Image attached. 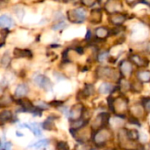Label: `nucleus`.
Instances as JSON below:
<instances>
[{"label": "nucleus", "mask_w": 150, "mask_h": 150, "mask_svg": "<svg viewBox=\"0 0 150 150\" xmlns=\"http://www.w3.org/2000/svg\"><path fill=\"white\" fill-rule=\"evenodd\" d=\"M86 17H87L86 11L83 8L73 9L68 11V18L72 23L81 24L86 19Z\"/></svg>", "instance_id": "f257e3e1"}, {"label": "nucleus", "mask_w": 150, "mask_h": 150, "mask_svg": "<svg viewBox=\"0 0 150 150\" xmlns=\"http://www.w3.org/2000/svg\"><path fill=\"white\" fill-rule=\"evenodd\" d=\"M33 82H34L39 87H40V88H42V89H44V90H46V91L51 90V89H52V86H53L51 81H50L47 76H43V75H40V74L36 75V76L33 77Z\"/></svg>", "instance_id": "f03ea898"}, {"label": "nucleus", "mask_w": 150, "mask_h": 150, "mask_svg": "<svg viewBox=\"0 0 150 150\" xmlns=\"http://www.w3.org/2000/svg\"><path fill=\"white\" fill-rule=\"evenodd\" d=\"M111 137V133L108 131V130H100V131H98L94 136H93V141L98 145H103L105 144Z\"/></svg>", "instance_id": "7ed1b4c3"}, {"label": "nucleus", "mask_w": 150, "mask_h": 150, "mask_svg": "<svg viewBox=\"0 0 150 150\" xmlns=\"http://www.w3.org/2000/svg\"><path fill=\"white\" fill-rule=\"evenodd\" d=\"M105 9L110 14L120 12L122 9V4L118 0H107L105 4Z\"/></svg>", "instance_id": "20e7f679"}, {"label": "nucleus", "mask_w": 150, "mask_h": 150, "mask_svg": "<svg viewBox=\"0 0 150 150\" xmlns=\"http://www.w3.org/2000/svg\"><path fill=\"white\" fill-rule=\"evenodd\" d=\"M120 72L123 76H129L133 72V62L128 60H124L120 64Z\"/></svg>", "instance_id": "39448f33"}, {"label": "nucleus", "mask_w": 150, "mask_h": 150, "mask_svg": "<svg viewBox=\"0 0 150 150\" xmlns=\"http://www.w3.org/2000/svg\"><path fill=\"white\" fill-rule=\"evenodd\" d=\"M97 74L99 78H112L115 70L110 67H99L97 69Z\"/></svg>", "instance_id": "423d86ee"}, {"label": "nucleus", "mask_w": 150, "mask_h": 150, "mask_svg": "<svg viewBox=\"0 0 150 150\" xmlns=\"http://www.w3.org/2000/svg\"><path fill=\"white\" fill-rule=\"evenodd\" d=\"M110 22L115 25H121L122 24H124V22L127 19V16L123 13L120 12H116V13H112L110 16Z\"/></svg>", "instance_id": "0eeeda50"}, {"label": "nucleus", "mask_w": 150, "mask_h": 150, "mask_svg": "<svg viewBox=\"0 0 150 150\" xmlns=\"http://www.w3.org/2000/svg\"><path fill=\"white\" fill-rule=\"evenodd\" d=\"M83 106L81 105V104H78V105H74L70 111H69V116H70V119L73 120H77L81 117L82 113H83Z\"/></svg>", "instance_id": "6e6552de"}, {"label": "nucleus", "mask_w": 150, "mask_h": 150, "mask_svg": "<svg viewBox=\"0 0 150 150\" xmlns=\"http://www.w3.org/2000/svg\"><path fill=\"white\" fill-rule=\"evenodd\" d=\"M130 60L137 67H146L147 65H149V61L146 58H144V57H142V56H141L139 54L131 55Z\"/></svg>", "instance_id": "1a4fd4ad"}, {"label": "nucleus", "mask_w": 150, "mask_h": 150, "mask_svg": "<svg viewBox=\"0 0 150 150\" xmlns=\"http://www.w3.org/2000/svg\"><path fill=\"white\" fill-rule=\"evenodd\" d=\"M14 25L15 23L10 16L4 14L0 17V25L2 28H11L14 26Z\"/></svg>", "instance_id": "9d476101"}, {"label": "nucleus", "mask_w": 150, "mask_h": 150, "mask_svg": "<svg viewBox=\"0 0 150 150\" xmlns=\"http://www.w3.org/2000/svg\"><path fill=\"white\" fill-rule=\"evenodd\" d=\"M90 20L93 24L100 23L102 20V12L99 9H94L91 12L90 16Z\"/></svg>", "instance_id": "9b49d317"}, {"label": "nucleus", "mask_w": 150, "mask_h": 150, "mask_svg": "<svg viewBox=\"0 0 150 150\" xmlns=\"http://www.w3.org/2000/svg\"><path fill=\"white\" fill-rule=\"evenodd\" d=\"M28 92V87L27 85H25V83H21L19 85H18V87L16 88V91H15V97L17 98H23L25 97Z\"/></svg>", "instance_id": "f8f14e48"}, {"label": "nucleus", "mask_w": 150, "mask_h": 150, "mask_svg": "<svg viewBox=\"0 0 150 150\" xmlns=\"http://www.w3.org/2000/svg\"><path fill=\"white\" fill-rule=\"evenodd\" d=\"M19 127H27V128H29L35 136H40L41 134V130H40L39 125L36 124V123H33V124H23V125H19Z\"/></svg>", "instance_id": "ddd939ff"}, {"label": "nucleus", "mask_w": 150, "mask_h": 150, "mask_svg": "<svg viewBox=\"0 0 150 150\" xmlns=\"http://www.w3.org/2000/svg\"><path fill=\"white\" fill-rule=\"evenodd\" d=\"M95 34H96L97 38H98L100 40H104V39H105V38H107L109 36L110 32H109L108 28L101 26V27H98V28L96 29Z\"/></svg>", "instance_id": "4468645a"}, {"label": "nucleus", "mask_w": 150, "mask_h": 150, "mask_svg": "<svg viewBox=\"0 0 150 150\" xmlns=\"http://www.w3.org/2000/svg\"><path fill=\"white\" fill-rule=\"evenodd\" d=\"M13 54L15 57H31L32 53L28 49H20V48H15L13 51Z\"/></svg>", "instance_id": "2eb2a0df"}, {"label": "nucleus", "mask_w": 150, "mask_h": 150, "mask_svg": "<svg viewBox=\"0 0 150 150\" xmlns=\"http://www.w3.org/2000/svg\"><path fill=\"white\" fill-rule=\"evenodd\" d=\"M137 78L142 83L150 82V70H142L139 71L137 74Z\"/></svg>", "instance_id": "dca6fc26"}, {"label": "nucleus", "mask_w": 150, "mask_h": 150, "mask_svg": "<svg viewBox=\"0 0 150 150\" xmlns=\"http://www.w3.org/2000/svg\"><path fill=\"white\" fill-rule=\"evenodd\" d=\"M112 91H113V86L109 83H103L98 88V92L100 94H108Z\"/></svg>", "instance_id": "f3484780"}, {"label": "nucleus", "mask_w": 150, "mask_h": 150, "mask_svg": "<svg viewBox=\"0 0 150 150\" xmlns=\"http://www.w3.org/2000/svg\"><path fill=\"white\" fill-rule=\"evenodd\" d=\"M11 117H12L11 112L8 110H4L0 113V122L2 124H4L7 121H9L11 119Z\"/></svg>", "instance_id": "a211bd4d"}, {"label": "nucleus", "mask_w": 150, "mask_h": 150, "mask_svg": "<svg viewBox=\"0 0 150 150\" xmlns=\"http://www.w3.org/2000/svg\"><path fill=\"white\" fill-rule=\"evenodd\" d=\"M11 56L9 52H5L1 57V65L3 68H7L11 63Z\"/></svg>", "instance_id": "6ab92c4d"}, {"label": "nucleus", "mask_w": 150, "mask_h": 150, "mask_svg": "<svg viewBox=\"0 0 150 150\" xmlns=\"http://www.w3.org/2000/svg\"><path fill=\"white\" fill-rule=\"evenodd\" d=\"M85 124H86V120H84L83 119H78V120H76L75 121L72 122L71 128L74 130H77V129L83 127V126H85Z\"/></svg>", "instance_id": "aec40b11"}, {"label": "nucleus", "mask_w": 150, "mask_h": 150, "mask_svg": "<svg viewBox=\"0 0 150 150\" xmlns=\"http://www.w3.org/2000/svg\"><path fill=\"white\" fill-rule=\"evenodd\" d=\"M127 138L131 141H136L139 139V133L137 130H127L126 133Z\"/></svg>", "instance_id": "412c9836"}, {"label": "nucleus", "mask_w": 150, "mask_h": 150, "mask_svg": "<svg viewBox=\"0 0 150 150\" xmlns=\"http://www.w3.org/2000/svg\"><path fill=\"white\" fill-rule=\"evenodd\" d=\"M48 143H49L48 140L44 139V140H41V141H39V142H37L33 143V144L31 145L30 147H33V148H35V149H40V148H42V147L47 146Z\"/></svg>", "instance_id": "4be33fe9"}, {"label": "nucleus", "mask_w": 150, "mask_h": 150, "mask_svg": "<svg viewBox=\"0 0 150 150\" xmlns=\"http://www.w3.org/2000/svg\"><path fill=\"white\" fill-rule=\"evenodd\" d=\"M42 128L43 129H45V130H52L53 128H54V124H53V122L49 120V118L46 120V121H44L43 123H42Z\"/></svg>", "instance_id": "5701e85b"}, {"label": "nucleus", "mask_w": 150, "mask_h": 150, "mask_svg": "<svg viewBox=\"0 0 150 150\" xmlns=\"http://www.w3.org/2000/svg\"><path fill=\"white\" fill-rule=\"evenodd\" d=\"M94 91L95 90H94V86L93 85H91V84H86L83 92H84V94L86 96H91V95H92L94 93Z\"/></svg>", "instance_id": "b1692460"}, {"label": "nucleus", "mask_w": 150, "mask_h": 150, "mask_svg": "<svg viewBox=\"0 0 150 150\" xmlns=\"http://www.w3.org/2000/svg\"><path fill=\"white\" fill-rule=\"evenodd\" d=\"M109 58V53L107 51H104L102 53H100L98 56V60L100 62H105L107 59Z\"/></svg>", "instance_id": "393cba45"}, {"label": "nucleus", "mask_w": 150, "mask_h": 150, "mask_svg": "<svg viewBox=\"0 0 150 150\" xmlns=\"http://www.w3.org/2000/svg\"><path fill=\"white\" fill-rule=\"evenodd\" d=\"M120 89H125V90H128L129 88H131V84L124 78H121L120 80Z\"/></svg>", "instance_id": "a878e982"}, {"label": "nucleus", "mask_w": 150, "mask_h": 150, "mask_svg": "<svg viewBox=\"0 0 150 150\" xmlns=\"http://www.w3.org/2000/svg\"><path fill=\"white\" fill-rule=\"evenodd\" d=\"M131 88L133 89V91H136V92H139L142 91V82L141 81H136V82H134V83L131 85Z\"/></svg>", "instance_id": "bb28decb"}, {"label": "nucleus", "mask_w": 150, "mask_h": 150, "mask_svg": "<svg viewBox=\"0 0 150 150\" xmlns=\"http://www.w3.org/2000/svg\"><path fill=\"white\" fill-rule=\"evenodd\" d=\"M56 149L58 150H69V145L66 143V142H60L57 143L56 145Z\"/></svg>", "instance_id": "cd10ccee"}, {"label": "nucleus", "mask_w": 150, "mask_h": 150, "mask_svg": "<svg viewBox=\"0 0 150 150\" xmlns=\"http://www.w3.org/2000/svg\"><path fill=\"white\" fill-rule=\"evenodd\" d=\"M98 0H81L82 4L86 7H91L93 6Z\"/></svg>", "instance_id": "c85d7f7f"}, {"label": "nucleus", "mask_w": 150, "mask_h": 150, "mask_svg": "<svg viewBox=\"0 0 150 150\" xmlns=\"http://www.w3.org/2000/svg\"><path fill=\"white\" fill-rule=\"evenodd\" d=\"M65 26H67V24L65 22H63V21H61V22L57 23L56 25H54L53 26V29L54 30H61V29L64 28Z\"/></svg>", "instance_id": "c756f323"}, {"label": "nucleus", "mask_w": 150, "mask_h": 150, "mask_svg": "<svg viewBox=\"0 0 150 150\" xmlns=\"http://www.w3.org/2000/svg\"><path fill=\"white\" fill-rule=\"evenodd\" d=\"M144 104V107L146 109V111L148 112H150V98H146L145 101L143 102Z\"/></svg>", "instance_id": "7c9ffc66"}, {"label": "nucleus", "mask_w": 150, "mask_h": 150, "mask_svg": "<svg viewBox=\"0 0 150 150\" xmlns=\"http://www.w3.org/2000/svg\"><path fill=\"white\" fill-rule=\"evenodd\" d=\"M37 107H39V108H40L41 110H43V109H47V108L48 107V105H47V104H46L45 102H40Z\"/></svg>", "instance_id": "2f4dec72"}, {"label": "nucleus", "mask_w": 150, "mask_h": 150, "mask_svg": "<svg viewBox=\"0 0 150 150\" xmlns=\"http://www.w3.org/2000/svg\"><path fill=\"white\" fill-rule=\"evenodd\" d=\"M129 121H130L131 124H135V125H137V126H141V124H139V121H138L134 117L130 118V119H129Z\"/></svg>", "instance_id": "473e14b6"}, {"label": "nucleus", "mask_w": 150, "mask_h": 150, "mask_svg": "<svg viewBox=\"0 0 150 150\" xmlns=\"http://www.w3.org/2000/svg\"><path fill=\"white\" fill-rule=\"evenodd\" d=\"M140 0H127V2L129 4H134L136 3H138Z\"/></svg>", "instance_id": "72a5a7b5"}, {"label": "nucleus", "mask_w": 150, "mask_h": 150, "mask_svg": "<svg viewBox=\"0 0 150 150\" xmlns=\"http://www.w3.org/2000/svg\"><path fill=\"white\" fill-rule=\"evenodd\" d=\"M143 2H144L145 4H147L150 5V0H143Z\"/></svg>", "instance_id": "f704fd0d"}]
</instances>
